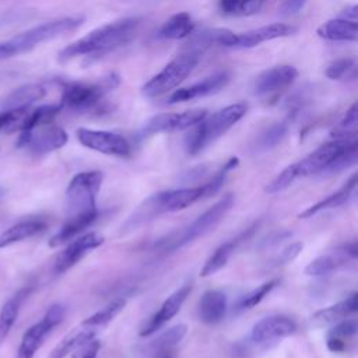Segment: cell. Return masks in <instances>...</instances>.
<instances>
[{
    "label": "cell",
    "instance_id": "obj_1",
    "mask_svg": "<svg viewBox=\"0 0 358 358\" xmlns=\"http://www.w3.org/2000/svg\"><path fill=\"white\" fill-rule=\"evenodd\" d=\"M140 25L141 18L138 17H127L116 20L113 22L103 24L92 29L83 38L67 45L59 53V59L62 62H66L77 56L105 53L116 48H120L129 43L136 36Z\"/></svg>",
    "mask_w": 358,
    "mask_h": 358
},
{
    "label": "cell",
    "instance_id": "obj_2",
    "mask_svg": "<svg viewBox=\"0 0 358 358\" xmlns=\"http://www.w3.org/2000/svg\"><path fill=\"white\" fill-rule=\"evenodd\" d=\"M248 105L245 102L231 103L213 115H206L197 124L190 127L186 136L185 147L187 154L197 155L211 143L224 136L235 123H238L246 113Z\"/></svg>",
    "mask_w": 358,
    "mask_h": 358
},
{
    "label": "cell",
    "instance_id": "obj_3",
    "mask_svg": "<svg viewBox=\"0 0 358 358\" xmlns=\"http://www.w3.org/2000/svg\"><path fill=\"white\" fill-rule=\"evenodd\" d=\"M232 206L234 194H225L222 199H220L215 204H213L208 210H206L180 231H175L168 236L159 239L157 246L164 252H175L194 242L196 239L206 236L217 228V225L224 220Z\"/></svg>",
    "mask_w": 358,
    "mask_h": 358
},
{
    "label": "cell",
    "instance_id": "obj_4",
    "mask_svg": "<svg viewBox=\"0 0 358 358\" xmlns=\"http://www.w3.org/2000/svg\"><path fill=\"white\" fill-rule=\"evenodd\" d=\"M103 175L99 171H85L77 173L66 190L67 217L98 214L96 194L101 189Z\"/></svg>",
    "mask_w": 358,
    "mask_h": 358
},
{
    "label": "cell",
    "instance_id": "obj_5",
    "mask_svg": "<svg viewBox=\"0 0 358 358\" xmlns=\"http://www.w3.org/2000/svg\"><path fill=\"white\" fill-rule=\"evenodd\" d=\"M200 56L201 53L196 50H186L176 56L141 87L143 95L147 98H157L176 88L197 66Z\"/></svg>",
    "mask_w": 358,
    "mask_h": 358
},
{
    "label": "cell",
    "instance_id": "obj_6",
    "mask_svg": "<svg viewBox=\"0 0 358 358\" xmlns=\"http://www.w3.org/2000/svg\"><path fill=\"white\" fill-rule=\"evenodd\" d=\"M119 78L110 74L95 83H69L63 87L60 106L74 110H88L94 108L106 92L117 87Z\"/></svg>",
    "mask_w": 358,
    "mask_h": 358
},
{
    "label": "cell",
    "instance_id": "obj_7",
    "mask_svg": "<svg viewBox=\"0 0 358 358\" xmlns=\"http://www.w3.org/2000/svg\"><path fill=\"white\" fill-rule=\"evenodd\" d=\"M81 22H83L81 17H63V18L46 21L25 32H21L20 35L11 38L10 41L14 45L17 55H20L34 49L36 45L42 42L59 38L70 31H74L77 27L81 25Z\"/></svg>",
    "mask_w": 358,
    "mask_h": 358
},
{
    "label": "cell",
    "instance_id": "obj_8",
    "mask_svg": "<svg viewBox=\"0 0 358 358\" xmlns=\"http://www.w3.org/2000/svg\"><path fill=\"white\" fill-rule=\"evenodd\" d=\"M64 317V308L63 305H52L43 317L32 324L22 336L20 347L17 350L15 358H34L38 348L42 345L46 336L62 323Z\"/></svg>",
    "mask_w": 358,
    "mask_h": 358
},
{
    "label": "cell",
    "instance_id": "obj_9",
    "mask_svg": "<svg viewBox=\"0 0 358 358\" xmlns=\"http://www.w3.org/2000/svg\"><path fill=\"white\" fill-rule=\"evenodd\" d=\"M69 140L67 133L55 124H42L29 131H21L17 145L35 155H43L62 148Z\"/></svg>",
    "mask_w": 358,
    "mask_h": 358
},
{
    "label": "cell",
    "instance_id": "obj_10",
    "mask_svg": "<svg viewBox=\"0 0 358 358\" xmlns=\"http://www.w3.org/2000/svg\"><path fill=\"white\" fill-rule=\"evenodd\" d=\"M207 115L206 109H192L185 112H175V113H158L150 117L143 127L140 129L138 134L141 138H145L152 134L158 133H172L179 130H186L197 124L204 116Z\"/></svg>",
    "mask_w": 358,
    "mask_h": 358
},
{
    "label": "cell",
    "instance_id": "obj_11",
    "mask_svg": "<svg viewBox=\"0 0 358 358\" xmlns=\"http://www.w3.org/2000/svg\"><path fill=\"white\" fill-rule=\"evenodd\" d=\"M76 137L81 145L101 154L115 157H127L130 154L129 141L123 136L113 131L80 127L76 131Z\"/></svg>",
    "mask_w": 358,
    "mask_h": 358
},
{
    "label": "cell",
    "instance_id": "obj_12",
    "mask_svg": "<svg viewBox=\"0 0 358 358\" xmlns=\"http://www.w3.org/2000/svg\"><path fill=\"white\" fill-rule=\"evenodd\" d=\"M357 141V136L354 137H334L331 141H327L312 151L309 155L302 158L296 164L298 176H312L319 175L329 162L348 144Z\"/></svg>",
    "mask_w": 358,
    "mask_h": 358
},
{
    "label": "cell",
    "instance_id": "obj_13",
    "mask_svg": "<svg viewBox=\"0 0 358 358\" xmlns=\"http://www.w3.org/2000/svg\"><path fill=\"white\" fill-rule=\"evenodd\" d=\"M298 70L289 64H280L262 71L253 81V92L257 96L277 95L294 84Z\"/></svg>",
    "mask_w": 358,
    "mask_h": 358
},
{
    "label": "cell",
    "instance_id": "obj_14",
    "mask_svg": "<svg viewBox=\"0 0 358 358\" xmlns=\"http://www.w3.org/2000/svg\"><path fill=\"white\" fill-rule=\"evenodd\" d=\"M103 236L96 232H88L70 241V243L59 253L55 262V271L63 274L76 266L84 256L95 250L103 243Z\"/></svg>",
    "mask_w": 358,
    "mask_h": 358
},
{
    "label": "cell",
    "instance_id": "obj_15",
    "mask_svg": "<svg viewBox=\"0 0 358 358\" xmlns=\"http://www.w3.org/2000/svg\"><path fill=\"white\" fill-rule=\"evenodd\" d=\"M229 81V74L228 71H217L189 87H183L179 90H175L169 98L168 103H179V102H186V101H193L197 98H203L211 94L218 92L222 90Z\"/></svg>",
    "mask_w": 358,
    "mask_h": 358
},
{
    "label": "cell",
    "instance_id": "obj_16",
    "mask_svg": "<svg viewBox=\"0 0 358 358\" xmlns=\"http://www.w3.org/2000/svg\"><path fill=\"white\" fill-rule=\"evenodd\" d=\"M192 291V285L190 284H185L180 288H178L175 292H172L159 306V309L157 310V313L148 320V323L143 327V330L140 331L141 337H148L154 333H157L165 323H168L182 308L183 302L186 301V298L189 296Z\"/></svg>",
    "mask_w": 358,
    "mask_h": 358
},
{
    "label": "cell",
    "instance_id": "obj_17",
    "mask_svg": "<svg viewBox=\"0 0 358 358\" xmlns=\"http://www.w3.org/2000/svg\"><path fill=\"white\" fill-rule=\"evenodd\" d=\"M295 329L296 324L292 319L284 315H274L257 322L252 329L250 338L257 344H263L288 337L295 331Z\"/></svg>",
    "mask_w": 358,
    "mask_h": 358
},
{
    "label": "cell",
    "instance_id": "obj_18",
    "mask_svg": "<svg viewBox=\"0 0 358 358\" xmlns=\"http://www.w3.org/2000/svg\"><path fill=\"white\" fill-rule=\"evenodd\" d=\"M295 27L284 24V22H274V24H268L248 32H242V34H236L235 42L232 45V48L236 49H249V48H255L263 42L267 41H273V39H278V38H284V36H289L295 32Z\"/></svg>",
    "mask_w": 358,
    "mask_h": 358
},
{
    "label": "cell",
    "instance_id": "obj_19",
    "mask_svg": "<svg viewBox=\"0 0 358 358\" xmlns=\"http://www.w3.org/2000/svg\"><path fill=\"white\" fill-rule=\"evenodd\" d=\"M187 333V326L183 323L175 324L166 330H164L162 333H159L157 337H154L152 340H150L143 348H141V354L145 358H158L162 354L171 351L176 344H179L183 337Z\"/></svg>",
    "mask_w": 358,
    "mask_h": 358
},
{
    "label": "cell",
    "instance_id": "obj_20",
    "mask_svg": "<svg viewBox=\"0 0 358 358\" xmlns=\"http://www.w3.org/2000/svg\"><path fill=\"white\" fill-rule=\"evenodd\" d=\"M235 38H236V34L227 28L203 29L190 36V41L187 42V50H196L201 53L204 49L215 45L232 48Z\"/></svg>",
    "mask_w": 358,
    "mask_h": 358
},
{
    "label": "cell",
    "instance_id": "obj_21",
    "mask_svg": "<svg viewBox=\"0 0 358 358\" xmlns=\"http://www.w3.org/2000/svg\"><path fill=\"white\" fill-rule=\"evenodd\" d=\"M357 173H354L337 192L331 193L330 196H327L326 199L312 204L310 207H308L306 210H303L298 217L299 218H309L323 210H329V208H336V207H340L345 203H348L354 194H355V190H357Z\"/></svg>",
    "mask_w": 358,
    "mask_h": 358
},
{
    "label": "cell",
    "instance_id": "obj_22",
    "mask_svg": "<svg viewBox=\"0 0 358 358\" xmlns=\"http://www.w3.org/2000/svg\"><path fill=\"white\" fill-rule=\"evenodd\" d=\"M227 313V295L218 289L206 291L199 302V317L206 324L220 323Z\"/></svg>",
    "mask_w": 358,
    "mask_h": 358
},
{
    "label": "cell",
    "instance_id": "obj_23",
    "mask_svg": "<svg viewBox=\"0 0 358 358\" xmlns=\"http://www.w3.org/2000/svg\"><path fill=\"white\" fill-rule=\"evenodd\" d=\"M316 34L326 41L355 42L358 39V24L354 20L333 18L322 24Z\"/></svg>",
    "mask_w": 358,
    "mask_h": 358
},
{
    "label": "cell",
    "instance_id": "obj_24",
    "mask_svg": "<svg viewBox=\"0 0 358 358\" xmlns=\"http://www.w3.org/2000/svg\"><path fill=\"white\" fill-rule=\"evenodd\" d=\"M357 294H351L350 296H347L345 299L330 305L327 308H323L320 310H317L316 313H313L310 322L315 326H324V324H331V323H337L343 319H345L347 316L352 315L354 312H357Z\"/></svg>",
    "mask_w": 358,
    "mask_h": 358
},
{
    "label": "cell",
    "instance_id": "obj_25",
    "mask_svg": "<svg viewBox=\"0 0 358 358\" xmlns=\"http://www.w3.org/2000/svg\"><path fill=\"white\" fill-rule=\"evenodd\" d=\"M45 95H46V88L42 84L21 85L4 98L1 103V110L31 108L34 102L41 101Z\"/></svg>",
    "mask_w": 358,
    "mask_h": 358
},
{
    "label": "cell",
    "instance_id": "obj_26",
    "mask_svg": "<svg viewBox=\"0 0 358 358\" xmlns=\"http://www.w3.org/2000/svg\"><path fill=\"white\" fill-rule=\"evenodd\" d=\"M252 231H253V228H249L248 232L239 235L236 239H231V241H228V242L220 245V246L213 252V255L207 259V262L204 263V266H203V268H201V271H200V275H201V277H210V275L215 274L217 271H220V270L228 263V260H229V257L232 256V253L235 252L236 246H238L243 239H246L248 235H249Z\"/></svg>",
    "mask_w": 358,
    "mask_h": 358
},
{
    "label": "cell",
    "instance_id": "obj_27",
    "mask_svg": "<svg viewBox=\"0 0 358 358\" xmlns=\"http://www.w3.org/2000/svg\"><path fill=\"white\" fill-rule=\"evenodd\" d=\"M45 222L41 220H24L20 221L0 234V248L11 246L17 242H22L28 238L35 236L45 229Z\"/></svg>",
    "mask_w": 358,
    "mask_h": 358
},
{
    "label": "cell",
    "instance_id": "obj_28",
    "mask_svg": "<svg viewBox=\"0 0 358 358\" xmlns=\"http://www.w3.org/2000/svg\"><path fill=\"white\" fill-rule=\"evenodd\" d=\"M196 22L192 15L186 11L176 13L168 18L158 31V38L161 39H183L193 34Z\"/></svg>",
    "mask_w": 358,
    "mask_h": 358
},
{
    "label": "cell",
    "instance_id": "obj_29",
    "mask_svg": "<svg viewBox=\"0 0 358 358\" xmlns=\"http://www.w3.org/2000/svg\"><path fill=\"white\" fill-rule=\"evenodd\" d=\"M96 218H98V214L67 217V220L62 225V228L50 238L49 246L50 248H57V246H60L66 242H70L71 239L77 238L84 229H87Z\"/></svg>",
    "mask_w": 358,
    "mask_h": 358
},
{
    "label": "cell",
    "instance_id": "obj_30",
    "mask_svg": "<svg viewBox=\"0 0 358 358\" xmlns=\"http://www.w3.org/2000/svg\"><path fill=\"white\" fill-rule=\"evenodd\" d=\"M28 294H29V289L22 288L3 303V306L0 309V344L6 340L11 327L14 326L18 312H20V308H21L24 299L28 296Z\"/></svg>",
    "mask_w": 358,
    "mask_h": 358
},
{
    "label": "cell",
    "instance_id": "obj_31",
    "mask_svg": "<svg viewBox=\"0 0 358 358\" xmlns=\"http://www.w3.org/2000/svg\"><path fill=\"white\" fill-rule=\"evenodd\" d=\"M124 306H126V299L116 298V299L110 301L108 305H105L102 309H99L98 312H95L90 317H87L81 323V326L85 327V329H90V330L106 326L109 322H112L124 309Z\"/></svg>",
    "mask_w": 358,
    "mask_h": 358
},
{
    "label": "cell",
    "instance_id": "obj_32",
    "mask_svg": "<svg viewBox=\"0 0 358 358\" xmlns=\"http://www.w3.org/2000/svg\"><path fill=\"white\" fill-rule=\"evenodd\" d=\"M357 161H358V147H357V141H352L345 148H343L319 175L331 176V175L340 173L348 169L350 166L355 165Z\"/></svg>",
    "mask_w": 358,
    "mask_h": 358
},
{
    "label": "cell",
    "instance_id": "obj_33",
    "mask_svg": "<svg viewBox=\"0 0 358 358\" xmlns=\"http://www.w3.org/2000/svg\"><path fill=\"white\" fill-rule=\"evenodd\" d=\"M60 109H62L60 103L59 105H42L39 108L29 109V112L27 113L18 131L20 133L29 131V130H34L35 127L50 123L53 120V117L60 112Z\"/></svg>",
    "mask_w": 358,
    "mask_h": 358
},
{
    "label": "cell",
    "instance_id": "obj_34",
    "mask_svg": "<svg viewBox=\"0 0 358 358\" xmlns=\"http://www.w3.org/2000/svg\"><path fill=\"white\" fill-rule=\"evenodd\" d=\"M94 338V330L84 329L76 333H71L66 338H63L49 354L48 358H64L67 354H70L76 347H78L81 343Z\"/></svg>",
    "mask_w": 358,
    "mask_h": 358
},
{
    "label": "cell",
    "instance_id": "obj_35",
    "mask_svg": "<svg viewBox=\"0 0 358 358\" xmlns=\"http://www.w3.org/2000/svg\"><path fill=\"white\" fill-rule=\"evenodd\" d=\"M343 259H340L338 256H334V255H323V256H319L316 257L315 260H312L306 268H305V274L306 275H313V277H317V275H324V274H329L331 273L333 270H336L340 264H343Z\"/></svg>",
    "mask_w": 358,
    "mask_h": 358
},
{
    "label": "cell",
    "instance_id": "obj_36",
    "mask_svg": "<svg viewBox=\"0 0 358 358\" xmlns=\"http://www.w3.org/2000/svg\"><path fill=\"white\" fill-rule=\"evenodd\" d=\"M287 131H288V124L285 122H277V123L271 124L259 137L257 147L260 150H270V148L275 147L285 137Z\"/></svg>",
    "mask_w": 358,
    "mask_h": 358
},
{
    "label": "cell",
    "instance_id": "obj_37",
    "mask_svg": "<svg viewBox=\"0 0 358 358\" xmlns=\"http://www.w3.org/2000/svg\"><path fill=\"white\" fill-rule=\"evenodd\" d=\"M277 284H278V280L275 278V280L266 281V282H263L262 285L256 287L255 289L249 291L248 294H245V295L241 298V301L238 302V308H239V309H250V308L256 306L257 303H260V302L266 298L267 294H270V292L274 289V287H275Z\"/></svg>",
    "mask_w": 358,
    "mask_h": 358
},
{
    "label": "cell",
    "instance_id": "obj_38",
    "mask_svg": "<svg viewBox=\"0 0 358 358\" xmlns=\"http://www.w3.org/2000/svg\"><path fill=\"white\" fill-rule=\"evenodd\" d=\"M298 176V171H296V164H291L288 166H285L264 189L266 193H270V194H275V193H280L282 190H285Z\"/></svg>",
    "mask_w": 358,
    "mask_h": 358
},
{
    "label": "cell",
    "instance_id": "obj_39",
    "mask_svg": "<svg viewBox=\"0 0 358 358\" xmlns=\"http://www.w3.org/2000/svg\"><path fill=\"white\" fill-rule=\"evenodd\" d=\"M357 103H352L351 108L345 112L344 117L338 122L337 127L333 131L334 137H354L357 136Z\"/></svg>",
    "mask_w": 358,
    "mask_h": 358
},
{
    "label": "cell",
    "instance_id": "obj_40",
    "mask_svg": "<svg viewBox=\"0 0 358 358\" xmlns=\"http://www.w3.org/2000/svg\"><path fill=\"white\" fill-rule=\"evenodd\" d=\"M357 330H358V326H357L355 320H352V319H345L344 320L343 319V320L337 322L336 326H333L330 329V331L327 333V338H337V340L344 341L345 338H350V337L355 336Z\"/></svg>",
    "mask_w": 358,
    "mask_h": 358
},
{
    "label": "cell",
    "instance_id": "obj_41",
    "mask_svg": "<svg viewBox=\"0 0 358 358\" xmlns=\"http://www.w3.org/2000/svg\"><path fill=\"white\" fill-rule=\"evenodd\" d=\"M351 69H354V59L344 57L329 64L324 74L330 80H341L345 74H348Z\"/></svg>",
    "mask_w": 358,
    "mask_h": 358
},
{
    "label": "cell",
    "instance_id": "obj_42",
    "mask_svg": "<svg viewBox=\"0 0 358 358\" xmlns=\"http://www.w3.org/2000/svg\"><path fill=\"white\" fill-rule=\"evenodd\" d=\"M99 351V341L94 337L91 340H87L81 343L78 347H76L71 352V358H96Z\"/></svg>",
    "mask_w": 358,
    "mask_h": 358
},
{
    "label": "cell",
    "instance_id": "obj_43",
    "mask_svg": "<svg viewBox=\"0 0 358 358\" xmlns=\"http://www.w3.org/2000/svg\"><path fill=\"white\" fill-rule=\"evenodd\" d=\"M303 248V243L302 242H294L291 245H288L287 248H284L275 257L274 263L275 266H282V264H287L289 262H292L298 255L299 252L302 250Z\"/></svg>",
    "mask_w": 358,
    "mask_h": 358
},
{
    "label": "cell",
    "instance_id": "obj_44",
    "mask_svg": "<svg viewBox=\"0 0 358 358\" xmlns=\"http://www.w3.org/2000/svg\"><path fill=\"white\" fill-rule=\"evenodd\" d=\"M266 0H239L236 15H253L259 13Z\"/></svg>",
    "mask_w": 358,
    "mask_h": 358
},
{
    "label": "cell",
    "instance_id": "obj_45",
    "mask_svg": "<svg viewBox=\"0 0 358 358\" xmlns=\"http://www.w3.org/2000/svg\"><path fill=\"white\" fill-rule=\"evenodd\" d=\"M239 0H218V8L224 15H236Z\"/></svg>",
    "mask_w": 358,
    "mask_h": 358
},
{
    "label": "cell",
    "instance_id": "obj_46",
    "mask_svg": "<svg viewBox=\"0 0 358 358\" xmlns=\"http://www.w3.org/2000/svg\"><path fill=\"white\" fill-rule=\"evenodd\" d=\"M305 3H306V0H285L281 11L285 15L295 14V13H298L305 6Z\"/></svg>",
    "mask_w": 358,
    "mask_h": 358
},
{
    "label": "cell",
    "instance_id": "obj_47",
    "mask_svg": "<svg viewBox=\"0 0 358 358\" xmlns=\"http://www.w3.org/2000/svg\"><path fill=\"white\" fill-rule=\"evenodd\" d=\"M15 55H17V52H15V48L11 43V41L0 42V62L6 60V59H10V57H13Z\"/></svg>",
    "mask_w": 358,
    "mask_h": 358
},
{
    "label": "cell",
    "instance_id": "obj_48",
    "mask_svg": "<svg viewBox=\"0 0 358 358\" xmlns=\"http://www.w3.org/2000/svg\"><path fill=\"white\" fill-rule=\"evenodd\" d=\"M0 194H1V192H0Z\"/></svg>",
    "mask_w": 358,
    "mask_h": 358
}]
</instances>
